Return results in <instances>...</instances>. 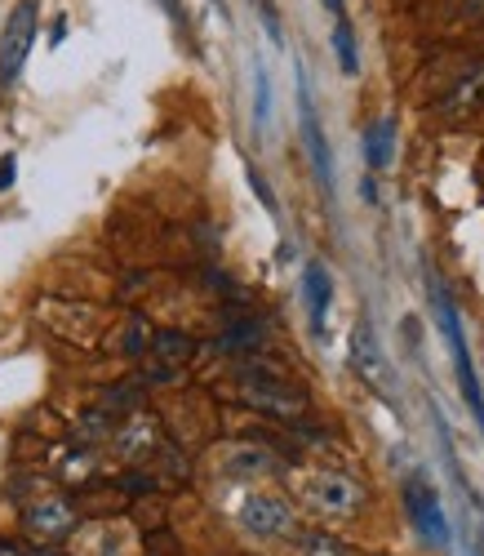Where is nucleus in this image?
Instances as JSON below:
<instances>
[{
	"mask_svg": "<svg viewBox=\"0 0 484 556\" xmlns=\"http://www.w3.org/2000/svg\"><path fill=\"white\" fill-rule=\"evenodd\" d=\"M0 556H23V552H18L14 543H5V539H0Z\"/></svg>",
	"mask_w": 484,
	"mask_h": 556,
	"instance_id": "4be33fe9",
	"label": "nucleus"
},
{
	"mask_svg": "<svg viewBox=\"0 0 484 556\" xmlns=\"http://www.w3.org/2000/svg\"><path fill=\"white\" fill-rule=\"evenodd\" d=\"M14 174H18V161L14 156H0V192L14 188Z\"/></svg>",
	"mask_w": 484,
	"mask_h": 556,
	"instance_id": "dca6fc26",
	"label": "nucleus"
},
{
	"mask_svg": "<svg viewBox=\"0 0 484 556\" xmlns=\"http://www.w3.org/2000/svg\"><path fill=\"white\" fill-rule=\"evenodd\" d=\"M254 125L267 129L271 125V76L267 67L254 59Z\"/></svg>",
	"mask_w": 484,
	"mask_h": 556,
	"instance_id": "ddd939ff",
	"label": "nucleus"
},
{
	"mask_svg": "<svg viewBox=\"0 0 484 556\" xmlns=\"http://www.w3.org/2000/svg\"><path fill=\"white\" fill-rule=\"evenodd\" d=\"M426 303H431V316H435V326H441L445 343H449V356H454V379H458V392L471 409V419L475 428L484 432V383L475 375V361H471V348H467V330H462V312L449 294V286L426 267Z\"/></svg>",
	"mask_w": 484,
	"mask_h": 556,
	"instance_id": "f257e3e1",
	"label": "nucleus"
},
{
	"mask_svg": "<svg viewBox=\"0 0 484 556\" xmlns=\"http://www.w3.org/2000/svg\"><path fill=\"white\" fill-rule=\"evenodd\" d=\"M329 45H333L337 72H343V76H360V40H356V27H352V18H347V14H337V18H333Z\"/></svg>",
	"mask_w": 484,
	"mask_h": 556,
	"instance_id": "f8f14e48",
	"label": "nucleus"
},
{
	"mask_svg": "<svg viewBox=\"0 0 484 556\" xmlns=\"http://www.w3.org/2000/svg\"><path fill=\"white\" fill-rule=\"evenodd\" d=\"M156 5H161V10H165L174 23H182V0H156Z\"/></svg>",
	"mask_w": 484,
	"mask_h": 556,
	"instance_id": "6ab92c4d",
	"label": "nucleus"
},
{
	"mask_svg": "<svg viewBox=\"0 0 484 556\" xmlns=\"http://www.w3.org/2000/svg\"><path fill=\"white\" fill-rule=\"evenodd\" d=\"M303 299H307V320H311V334L324 339L329 334V307H333V276L320 258L303 263Z\"/></svg>",
	"mask_w": 484,
	"mask_h": 556,
	"instance_id": "1a4fd4ad",
	"label": "nucleus"
},
{
	"mask_svg": "<svg viewBox=\"0 0 484 556\" xmlns=\"http://www.w3.org/2000/svg\"><path fill=\"white\" fill-rule=\"evenodd\" d=\"M352 369L360 375V383L369 392L392 401V365H386V352H382L369 320H356V330H352Z\"/></svg>",
	"mask_w": 484,
	"mask_h": 556,
	"instance_id": "423d86ee",
	"label": "nucleus"
},
{
	"mask_svg": "<svg viewBox=\"0 0 484 556\" xmlns=\"http://www.w3.org/2000/svg\"><path fill=\"white\" fill-rule=\"evenodd\" d=\"M462 18H471V23H484V0H462Z\"/></svg>",
	"mask_w": 484,
	"mask_h": 556,
	"instance_id": "a211bd4d",
	"label": "nucleus"
},
{
	"mask_svg": "<svg viewBox=\"0 0 484 556\" xmlns=\"http://www.w3.org/2000/svg\"><path fill=\"white\" fill-rule=\"evenodd\" d=\"M405 513L418 530V539L426 547H449L454 543V530H449V517H445V507H441V494H435V485L422 477V472H409L405 477Z\"/></svg>",
	"mask_w": 484,
	"mask_h": 556,
	"instance_id": "7ed1b4c3",
	"label": "nucleus"
},
{
	"mask_svg": "<svg viewBox=\"0 0 484 556\" xmlns=\"http://www.w3.org/2000/svg\"><path fill=\"white\" fill-rule=\"evenodd\" d=\"M250 188H254V197L267 205V214H276V210H280V205H276V197H271V188H267V178H263L254 165H250Z\"/></svg>",
	"mask_w": 484,
	"mask_h": 556,
	"instance_id": "2eb2a0df",
	"label": "nucleus"
},
{
	"mask_svg": "<svg viewBox=\"0 0 484 556\" xmlns=\"http://www.w3.org/2000/svg\"><path fill=\"white\" fill-rule=\"evenodd\" d=\"M254 10H258V18H263L267 36H271L276 45H284V27H280V14H276V0H254Z\"/></svg>",
	"mask_w": 484,
	"mask_h": 556,
	"instance_id": "4468645a",
	"label": "nucleus"
},
{
	"mask_svg": "<svg viewBox=\"0 0 484 556\" xmlns=\"http://www.w3.org/2000/svg\"><path fill=\"white\" fill-rule=\"evenodd\" d=\"M320 5L329 10V18H337V14H347V0H320Z\"/></svg>",
	"mask_w": 484,
	"mask_h": 556,
	"instance_id": "aec40b11",
	"label": "nucleus"
},
{
	"mask_svg": "<svg viewBox=\"0 0 484 556\" xmlns=\"http://www.w3.org/2000/svg\"><path fill=\"white\" fill-rule=\"evenodd\" d=\"M471 556H484V552H480V547H471Z\"/></svg>",
	"mask_w": 484,
	"mask_h": 556,
	"instance_id": "5701e85b",
	"label": "nucleus"
},
{
	"mask_svg": "<svg viewBox=\"0 0 484 556\" xmlns=\"http://www.w3.org/2000/svg\"><path fill=\"white\" fill-rule=\"evenodd\" d=\"M240 526H245L254 539H280V534L294 530V513H289V503L276 494H250L240 503Z\"/></svg>",
	"mask_w": 484,
	"mask_h": 556,
	"instance_id": "6e6552de",
	"label": "nucleus"
},
{
	"mask_svg": "<svg viewBox=\"0 0 484 556\" xmlns=\"http://www.w3.org/2000/svg\"><path fill=\"white\" fill-rule=\"evenodd\" d=\"M396 134H400L396 116H378V121L365 125L360 152H365V165H369V169H386V165L396 161Z\"/></svg>",
	"mask_w": 484,
	"mask_h": 556,
	"instance_id": "9b49d317",
	"label": "nucleus"
},
{
	"mask_svg": "<svg viewBox=\"0 0 484 556\" xmlns=\"http://www.w3.org/2000/svg\"><path fill=\"white\" fill-rule=\"evenodd\" d=\"M480 108H484V59L454 80V89L441 99V108H435V112H441L445 121H462V116H471Z\"/></svg>",
	"mask_w": 484,
	"mask_h": 556,
	"instance_id": "9d476101",
	"label": "nucleus"
},
{
	"mask_svg": "<svg viewBox=\"0 0 484 556\" xmlns=\"http://www.w3.org/2000/svg\"><path fill=\"white\" fill-rule=\"evenodd\" d=\"M298 129H303V148H307V161L316 169L320 192L333 197V152H329V134L320 125V112H316V99H311V85H307L303 67H298Z\"/></svg>",
	"mask_w": 484,
	"mask_h": 556,
	"instance_id": "39448f33",
	"label": "nucleus"
},
{
	"mask_svg": "<svg viewBox=\"0 0 484 556\" xmlns=\"http://www.w3.org/2000/svg\"><path fill=\"white\" fill-rule=\"evenodd\" d=\"M360 197H365V201H369V205H373V201H378V188H373V178H365V182H360Z\"/></svg>",
	"mask_w": 484,
	"mask_h": 556,
	"instance_id": "412c9836",
	"label": "nucleus"
},
{
	"mask_svg": "<svg viewBox=\"0 0 484 556\" xmlns=\"http://www.w3.org/2000/svg\"><path fill=\"white\" fill-rule=\"evenodd\" d=\"M298 494L320 517H356L365 503V490L347 472H311V477H303Z\"/></svg>",
	"mask_w": 484,
	"mask_h": 556,
	"instance_id": "20e7f679",
	"label": "nucleus"
},
{
	"mask_svg": "<svg viewBox=\"0 0 484 556\" xmlns=\"http://www.w3.org/2000/svg\"><path fill=\"white\" fill-rule=\"evenodd\" d=\"M36 36H40V0H18L5 18V31H0V99L18 85Z\"/></svg>",
	"mask_w": 484,
	"mask_h": 556,
	"instance_id": "f03ea898",
	"label": "nucleus"
},
{
	"mask_svg": "<svg viewBox=\"0 0 484 556\" xmlns=\"http://www.w3.org/2000/svg\"><path fill=\"white\" fill-rule=\"evenodd\" d=\"M214 5H218V10H227V5H222V0H214Z\"/></svg>",
	"mask_w": 484,
	"mask_h": 556,
	"instance_id": "b1692460",
	"label": "nucleus"
},
{
	"mask_svg": "<svg viewBox=\"0 0 484 556\" xmlns=\"http://www.w3.org/2000/svg\"><path fill=\"white\" fill-rule=\"evenodd\" d=\"M63 40H67V14H59V18H54V27H50V50H59Z\"/></svg>",
	"mask_w": 484,
	"mask_h": 556,
	"instance_id": "f3484780",
	"label": "nucleus"
},
{
	"mask_svg": "<svg viewBox=\"0 0 484 556\" xmlns=\"http://www.w3.org/2000/svg\"><path fill=\"white\" fill-rule=\"evenodd\" d=\"M23 530L36 539V543H59L76 530V507L67 498H36L27 503L23 513Z\"/></svg>",
	"mask_w": 484,
	"mask_h": 556,
	"instance_id": "0eeeda50",
	"label": "nucleus"
}]
</instances>
